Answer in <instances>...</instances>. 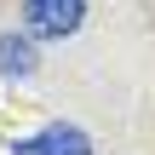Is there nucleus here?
Listing matches in <instances>:
<instances>
[{"instance_id": "f257e3e1", "label": "nucleus", "mask_w": 155, "mask_h": 155, "mask_svg": "<svg viewBox=\"0 0 155 155\" xmlns=\"http://www.w3.org/2000/svg\"><path fill=\"white\" fill-rule=\"evenodd\" d=\"M86 17V0H23V29L29 40H63Z\"/></svg>"}, {"instance_id": "f03ea898", "label": "nucleus", "mask_w": 155, "mask_h": 155, "mask_svg": "<svg viewBox=\"0 0 155 155\" xmlns=\"http://www.w3.org/2000/svg\"><path fill=\"white\" fill-rule=\"evenodd\" d=\"M12 155H92V138H86L81 127L58 121V127H46V132H35V138H17Z\"/></svg>"}, {"instance_id": "7ed1b4c3", "label": "nucleus", "mask_w": 155, "mask_h": 155, "mask_svg": "<svg viewBox=\"0 0 155 155\" xmlns=\"http://www.w3.org/2000/svg\"><path fill=\"white\" fill-rule=\"evenodd\" d=\"M35 63H40V52H35V40H29V35H0V69H6L12 81L35 75Z\"/></svg>"}]
</instances>
